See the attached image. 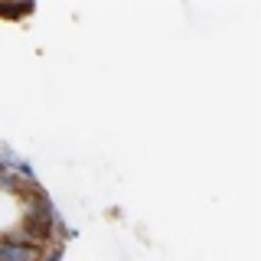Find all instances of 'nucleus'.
Here are the masks:
<instances>
[{
	"label": "nucleus",
	"mask_w": 261,
	"mask_h": 261,
	"mask_svg": "<svg viewBox=\"0 0 261 261\" xmlns=\"http://www.w3.org/2000/svg\"><path fill=\"white\" fill-rule=\"evenodd\" d=\"M0 261H39V251L23 242H0Z\"/></svg>",
	"instance_id": "nucleus-1"
},
{
	"label": "nucleus",
	"mask_w": 261,
	"mask_h": 261,
	"mask_svg": "<svg viewBox=\"0 0 261 261\" xmlns=\"http://www.w3.org/2000/svg\"><path fill=\"white\" fill-rule=\"evenodd\" d=\"M59 255H62V248H56V251H53V258H46V261H59Z\"/></svg>",
	"instance_id": "nucleus-2"
}]
</instances>
